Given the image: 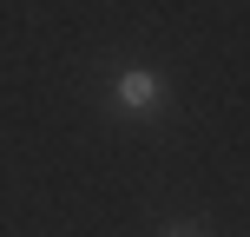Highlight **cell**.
<instances>
[{
	"label": "cell",
	"mask_w": 250,
	"mask_h": 237,
	"mask_svg": "<svg viewBox=\"0 0 250 237\" xmlns=\"http://www.w3.org/2000/svg\"><path fill=\"white\" fill-rule=\"evenodd\" d=\"M112 106H119V112H138V119L158 112V106H165V79L151 73V66H125V73L112 79Z\"/></svg>",
	"instance_id": "cell-1"
},
{
	"label": "cell",
	"mask_w": 250,
	"mask_h": 237,
	"mask_svg": "<svg viewBox=\"0 0 250 237\" xmlns=\"http://www.w3.org/2000/svg\"><path fill=\"white\" fill-rule=\"evenodd\" d=\"M171 237H191V231H171Z\"/></svg>",
	"instance_id": "cell-2"
}]
</instances>
